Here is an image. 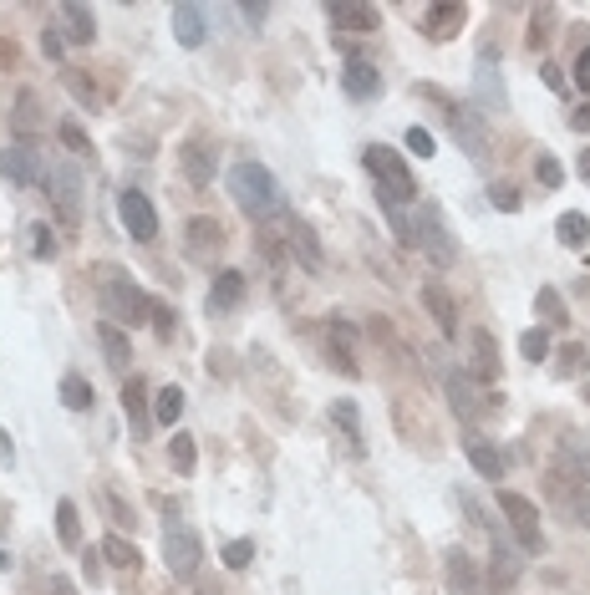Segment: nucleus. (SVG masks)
<instances>
[{
  "label": "nucleus",
  "mask_w": 590,
  "mask_h": 595,
  "mask_svg": "<svg viewBox=\"0 0 590 595\" xmlns=\"http://www.w3.org/2000/svg\"><path fill=\"white\" fill-rule=\"evenodd\" d=\"M387 219H392V229L402 234V245L423 249L438 270H448L453 259H458V245H453V234H448V224H443V214H438V204H423V199H418L412 214L387 209Z\"/></svg>",
  "instance_id": "obj_1"
},
{
  "label": "nucleus",
  "mask_w": 590,
  "mask_h": 595,
  "mask_svg": "<svg viewBox=\"0 0 590 595\" xmlns=\"http://www.w3.org/2000/svg\"><path fill=\"white\" fill-rule=\"evenodd\" d=\"M163 565H168V575H179V580H193L199 565H204V544H199V534H193L189 524H179V519L163 530Z\"/></svg>",
  "instance_id": "obj_8"
},
{
  "label": "nucleus",
  "mask_w": 590,
  "mask_h": 595,
  "mask_svg": "<svg viewBox=\"0 0 590 595\" xmlns=\"http://www.w3.org/2000/svg\"><path fill=\"white\" fill-rule=\"evenodd\" d=\"M62 142L72 148V153H92V142H87V132L77 128V122H62Z\"/></svg>",
  "instance_id": "obj_48"
},
{
  "label": "nucleus",
  "mask_w": 590,
  "mask_h": 595,
  "mask_svg": "<svg viewBox=\"0 0 590 595\" xmlns=\"http://www.w3.org/2000/svg\"><path fill=\"white\" fill-rule=\"evenodd\" d=\"M433 148H438V142H433V132H428V128H408V153L433 158Z\"/></svg>",
  "instance_id": "obj_46"
},
{
  "label": "nucleus",
  "mask_w": 590,
  "mask_h": 595,
  "mask_svg": "<svg viewBox=\"0 0 590 595\" xmlns=\"http://www.w3.org/2000/svg\"><path fill=\"white\" fill-rule=\"evenodd\" d=\"M474 351H478V376H499V351L488 331H474Z\"/></svg>",
  "instance_id": "obj_38"
},
{
  "label": "nucleus",
  "mask_w": 590,
  "mask_h": 595,
  "mask_svg": "<svg viewBox=\"0 0 590 595\" xmlns=\"http://www.w3.org/2000/svg\"><path fill=\"white\" fill-rule=\"evenodd\" d=\"M179 163H183V179L193 183V189H209V179H214V153H209L204 138H189L179 148Z\"/></svg>",
  "instance_id": "obj_19"
},
{
  "label": "nucleus",
  "mask_w": 590,
  "mask_h": 595,
  "mask_svg": "<svg viewBox=\"0 0 590 595\" xmlns=\"http://www.w3.org/2000/svg\"><path fill=\"white\" fill-rule=\"evenodd\" d=\"M41 52L52 56V62H62V52H66V36H62L56 26H46V31H41Z\"/></svg>",
  "instance_id": "obj_47"
},
{
  "label": "nucleus",
  "mask_w": 590,
  "mask_h": 595,
  "mask_svg": "<svg viewBox=\"0 0 590 595\" xmlns=\"http://www.w3.org/2000/svg\"><path fill=\"white\" fill-rule=\"evenodd\" d=\"M494 534V555H488V590H514L519 585V555L509 550V540H504V530H488Z\"/></svg>",
  "instance_id": "obj_15"
},
{
  "label": "nucleus",
  "mask_w": 590,
  "mask_h": 595,
  "mask_svg": "<svg viewBox=\"0 0 590 595\" xmlns=\"http://www.w3.org/2000/svg\"><path fill=\"white\" fill-rule=\"evenodd\" d=\"M52 595H77V585L66 580V575H52Z\"/></svg>",
  "instance_id": "obj_57"
},
{
  "label": "nucleus",
  "mask_w": 590,
  "mask_h": 595,
  "mask_svg": "<svg viewBox=\"0 0 590 595\" xmlns=\"http://www.w3.org/2000/svg\"><path fill=\"white\" fill-rule=\"evenodd\" d=\"M545 82H550V92H565V72L560 66H545Z\"/></svg>",
  "instance_id": "obj_56"
},
{
  "label": "nucleus",
  "mask_w": 590,
  "mask_h": 595,
  "mask_svg": "<svg viewBox=\"0 0 590 595\" xmlns=\"http://www.w3.org/2000/svg\"><path fill=\"white\" fill-rule=\"evenodd\" d=\"M244 290H250V285H244L240 270H219L214 290H209V311H234V306L244 300Z\"/></svg>",
  "instance_id": "obj_27"
},
{
  "label": "nucleus",
  "mask_w": 590,
  "mask_h": 595,
  "mask_svg": "<svg viewBox=\"0 0 590 595\" xmlns=\"http://www.w3.org/2000/svg\"><path fill=\"white\" fill-rule=\"evenodd\" d=\"M66 87L77 92L82 102H97V92H92V87H87V77H82V72H66Z\"/></svg>",
  "instance_id": "obj_50"
},
{
  "label": "nucleus",
  "mask_w": 590,
  "mask_h": 595,
  "mask_svg": "<svg viewBox=\"0 0 590 595\" xmlns=\"http://www.w3.org/2000/svg\"><path fill=\"white\" fill-rule=\"evenodd\" d=\"M474 97H478V112H504V107H509V92H504V77H499V62H494V52H478Z\"/></svg>",
  "instance_id": "obj_11"
},
{
  "label": "nucleus",
  "mask_w": 590,
  "mask_h": 595,
  "mask_svg": "<svg viewBox=\"0 0 590 595\" xmlns=\"http://www.w3.org/2000/svg\"><path fill=\"white\" fill-rule=\"evenodd\" d=\"M545 499L560 509L565 524H575V530H585V524H590V493H585V483H580V479H570V473L550 468V479H545Z\"/></svg>",
  "instance_id": "obj_9"
},
{
  "label": "nucleus",
  "mask_w": 590,
  "mask_h": 595,
  "mask_svg": "<svg viewBox=\"0 0 590 595\" xmlns=\"http://www.w3.org/2000/svg\"><path fill=\"white\" fill-rule=\"evenodd\" d=\"M117 219H123V229L133 234V239H158V209L153 199L143 194V189H123V199H117Z\"/></svg>",
  "instance_id": "obj_10"
},
{
  "label": "nucleus",
  "mask_w": 590,
  "mask_h": 595,
  "mask_svg": "<svg viewBox=\"0 0 590 595\" xmlns=\"http://www.w3.org/2000/svg\"><path fill=\"white\" fill-rule=\"evenodd\" d=\"M423 97H433V102H443L448 107V128H453V138H458V148L474 163H488V153H494V138H488V117L478 112V107H468V102H448L443 92H433V87H423Z\"/></svg>",
  "instance_id": "obj_5"
},
{
  "label": "nucleus",
  "mask_w": 590,
  "mask_h": 595,
  "mask_svg": "<svg viewBox=\"0 0 590 595\" xmlns=\"http://www.w3.org/2000/svg\"><path fill=\"white\" fill-rule=\"evenodd\" d=\"M11 128H15V138H21V142L31 148V138L41 132V102H36V92H21V97H15Z\"/></svg>",
  "instance_id": "obj_28"
},
{
  "label": "nucleus",
  "mask_w": 590,
  "mask_h": 595,
  "mask_svg": "<svg viewBox=\"0 0 590 595\" xmlns=\"http://www.w3.org/2000/svg\"><path fill=\"white\" fill-rule=\"evenodd\" d=\"M230 199L250 214V219H275V214H285V194L280 183L270 179L265 163H255V158H244V163H234L230 169Z\"/></svg>",
  "instance_id": "obj_2"
},
{
  "label": "nucleus",
  "mask_w": 590,
  "mask_h": 595,
  "mask_svg": "<svg viewBox=\"0 0 590 595\" xmlns=\"http://www.w3.org/2000/svg\"><path fill=\"white\" fill-rule=\"evenodd\" d=\"M62 402L72 407V413H87L92 402H97V392H92V382H87V376L66 372V376H62Z\"/></svg>",
  "instance_id": "obj_31"
},
{
  "label": "nucleus",
  "mask_w": 590,
  "mask_h": 595,
  "mask_svg": "<svg viewBox=\"0 0 590 595\" xmlns=\"http://www.w3.org/2000/svg\"><path fill=\"white\" fill-rule=\"evenodd\" d=\"M499 514L509 519V534L519 540V550H525V555H539V550H545V530H539V509L529 504L525 493L499 489Z\"/></svg>",
  "instance_id": "obj_7"
},
{
  "label": "nucleus",
  "mask_w": 590,
  "mask_h": 595,
  "mask_svg": "<svg viewBox=\"0 0 590 595\" xmlns=\"http://www.w3.org/2000/svg\"><path fill=\"white\" fill-rule=\"evenodd\" d=\"M488 199H494V209H504V214H514V209H519V189H514V183H494V189H488Z\"/></svg>",
  "instance_id": "obj_45"
},
{
  "label": "nucleus",
  "mask_w": 590,
  "mask_h": 595,
  "mask_svg": "<svg viewBox=\"0 0 590 595\" xmlns=\"http://www.w3.org/2000/svg\"><path fill=\"white\" fill-rule=\"evenodd\" d=\"M97 337H103V351H107V362H113V366H128V362H133V341L123 337L113 321L97 326Z\"/></svg>",
  "instance_id": "obj_32"
},
{
  "label": "nucleus",
  "mask_w": 590,
  "mask_h": 595,
  "mask_svg": "<svg viewBox=\"0 0 590 595\" xmlns=\"http://www.w3.org/2000/svg\"><path fill=\"white\" fill-rule=\"evenodd\" d=\"M463 454H468V463L478 468V479H488V483H499L504 468H509L499 448H494V443H484V438H468V443H463Z\"/></svg>",
  "instance_id": "obj_25"
},
{
  "label": "nucleus",
  "mask_w": 590,
  "mask_h": 595,
  "mask_svg": "<svg viewBox=\"0 0 590 595\" xmlns=\"http://www.w3.org/2000/svg\"><path fill=\"white\" fill-rule=\"evenodd\" d=\"M15 463V448H11V433L0 427V468H11Z\"/></svg>",
  "instance_id": "obj_54"
},
{
  "label": "nucleus",
  "mask_w": 590,
  "mask_h": 595,
  "mask_svg": "<svg viewBox=\"0 0 590 595\" xmlns=\"http://www.w3.org/2000/svg\"><path fill=\"white\" fill-rule=\"evenodd\" d=\"M550 31H555V5H545V11H535V21H529V46H535V52H539V46H550Z\"/></svg>",
  "instance_id": "obj_40"
},
{
  "label": "nucleus",
  "mask_w": 590,
  "mask_h": 595,
  "mask_svg": "<svg viewBox=\"0 0 590 595\" xmlns=\"http://www.w3.org/2000/svg\"><path fill=\"white\" fill-rule=\"evenodd\" d=\"M443 392H448V407L463 417V423H478V417H484L488 397L478 392V382L468 372H448V376H443Z\"/></svg>",
  "instance_id": "obj_13"
},
{
  "label": "nucleus",
  "mask_w": 590,
  "mask_h": 595,
  "mask_svg": "<svg viewBox=\"0 0 590 595\" xmlns=\"http://www.w3.org/2000/svg\"><path fill=\"white\" fill-rule=\"evenodd\" d=\"M519 356L539 366V362H545V356H550V337H545L539 326H535V331H525V337H519Z\"/></svg>",
  "instance_id": "obj_39"
},
{
  "label": "nucleus",
  "mask_w": 590,
  "mask_h": 595,
  "mask_svg": "<svg viewBox=\"0 0 590 595\" xmlns=\"http://www.w3.org/2000/svg\"><path fill=\"white\" fill-rule=\"evenodd\" d=\"M41 189H46V199L56 204V214H62L66 224L82 219V173L72 158H46V173H41Z\"/></svg>",
  "instance_id": "obj_6"
},
{
  "label": "nucleus",
  "mask_w": 590,
  "mask_h": 595,
  "mask_svg": "<svg viewBox=\"0 0 590 595\" xmlns=\"http://www.w3.org/2000/svg\"><path fill=\"white\" fill-rule=\"evenodd\" d=\"M443 580H448V595H488L484 580H478V565L468 560V550H448L443 555Z\"/></svg>",
  "instance_id": "obj_16"
},
{
  "label": "nucleus",
  "mask_w": 590,
  "mask_h": 595,
  "mask_svg": "<svg viewBox=\"0 0 590 595\" xmlns=\"http://www.w3.org/2000/svg\"><path fill=\"white\" fill-rule=\"evenodd\" d=\"M0 570H11V555H5V550H0Z\"/></svg>",
  "instance_id": "obj_59"
},
{
  "label": "nucleus",
  "mask_w": 590,
  "mask_h": 595,
  "mask_svg": "<svg viewBox=\"0 0 590 595\" xmlns=\"http://www.w3.org/2000/svg\"><path fill=\"white\" fill-rule=\"evenodd\" d=\"M570 128H575V132H590V102H585V107H575V117H570Z\"/></svg>",
  "instance_id": "obj_55"
},
{
  "label": "nucleus",
  "mask_w": 590,
  "mask_h": 595,
  "mask_svg": "<svg viewBox=\"0 0 590 595\" xmlns=\"http://www.w3.org/2000/svg\"><path fill=\"white\" fill-rule=\"evenodd\" d=\"M463 21H468V11H463L458 0H443V5H428V11H423V31H428V41H448V36H458Z\"/></svg>",
  "instance_id": "obj_20"
},
{
  "label": "nucleus",
  "mask_w": 590,
  "mask_h": 595,
  "mask_svg": "<svg viewBox=\"0 0 590 595\" xmlns=\"http://www.w3.org/2000/svg\"><path fill=\"white\" fill-rule=\"evenodd\" d=\"M361 163H367V173L377 179V199H382V209H402V204H418V179H412L408 158L398 153V148H387V142H372L367 153H361Z\"/></svg>",
  "instance_id": "obj_3"
},
{
  "label": "nucleus",
  "mask_w": 590,
  "mask_h": 595,
  "mask_svg": "<svg viewBox=\"0 0 590 595\" xmlns=\"http://www.w3.org/2000/svg\"><path fill=\"white\" fill-rule=\"evenodd\" d=\"M148 321H153V331H158V341H173V321H179V316L168 311L163 300H153V316H148Z\"/></svg>",
  "instance_id": "obj_44"
},
{
  "label": "nucleus",
  "mask_w": 590,
  "mask_h": 595,
  "mask_svg": "<svg viewBox=\"0 0 590 595\" xmlns=\"http://www.w3.org/2000/svg\"><path fill=\"white\" fill-rule=\"evenodd\" d=\"M341 87H347V97H357V102H372V97H382V72H377V62H367V56H347Z\"/></svg>",
  "instance_id": "obj_14"
},
{
  "label": "nucleus",
  "mask_w": 590,
  "mask_h": 595,
  "mask_svg": "<svg viewBox=\"0 0 590 595\" xmlns=\"http://www.w3.org/2000/svg\"><path fill=\"white\" fill-rule=\"evenodd\" d=\"M123 413H128L133 433H148V427H153V407H148V387H143V376L123 382Z\"/></svg>",
  "instance_id": "obj_26"
},
{
  "label": "nucleus",
  "mask_w": 590,
  "mask_h": 595,
  "mask_svg": "<svg viewBox=\"0 0 590 595\" xmlns=\"http://www.w3.org/2000/svg\"><path fill=\"white\" fill-rule=\"evenodd\" d=\"M199 595H214V590H199Z\"/></svg>",
  "instance_id": "obj_60"
},
{
  "label": "nucleus",
  "mask_w": 590,
  "mask_h": 595,
  "mask_svg": "<svg viewBox=\"0 0 590 595\" xmlns=\"http://www.w3.org/2000/svg\"><path fill=\"white\" fill-rule=\"evenodd\" d=\"M555 234H560V245H565V249H585L590 219L580 214V209H570V214H560V219H555Z\"/></svg>",
  "instance_id": "obj_30"
},
{
  "label": "nucleus",
  "mask_w": 590,
  "mask_h": 595,
  "mask_svg": "<svg viewBox=\"0 0 590 595\" xmlns=\"http://www.w3.org/2000/svg\"><path fill=\"white\" fill-rule=\"evenodd\" d=\"M326 15H331V26H341V31H377V5H351V0H336V5H326Z\"/></svg>",
  "instance_id": "obj_24"
},
{
  "label": "nucleus",
  "mask_w": 590,
  "mask_h": 595,
  "mask_svg": "<svg viewBox=\"0 0 590 595\" xmlns=\"http://www.w3.org/2000/svg\"><path fill=\"white\" fill-rule=\"evenodd\" d=\"M250 560H255V540H230L224 544V565L230 570H244Z\"/></svg>",
  "instance_id": "obj_42"
},
{
  "label": "nucleus",
  "mask_w": 590,
  "mask_h": 595,
  "mask_svg": "<svg viewBox=\"0 0 590 595\" xmlns=\"http://www.w3.org/2000/svg\"><path fill=\"white\" fill-rule=\"evenodd\" d=\"M56 21H62V36L72 41V46H92V41H97V15L87 11V5H77V0H66L62 11H56Z\"/></svg>",
  "instance_id": "obj_18"
},
{
  "label": "nucleus",
  "mask_w": 590,
  "mask_h": 595,
  "mask_svg": "<svg viewBox=\"0 0 590 595\" xmlns=\"http://www.w3.org/2000/svg\"><path fill=\"white\" fill-rule=\"evenodd\" d=\"M535 179L545 183V189H560V183H565L560 158H555V153H539V158H535Z\"/></svg>",
  "instance_id": "obj_41"
},
{
  "label": "nucleus",
  "mask_w": 590,
  "mask_h": 595,
  "mask_svg": "<svg viewBox=\"0 0 590 595\" xmlns=\"http://www.w3.org/2000/svg\"><path fill=\"white\" fill-rule=\"evenodd\" d=\"M56 534H62L66 550H77V544H82V519H77V504H72V499L56 504Z\"/></svg>",
  "instance_id": "obj_34"
},
{
  "label": "nucleus",
  "mask_w": 590,
  "mask_h": 595,
  "mask_svg": "<svg viewBox=\"0 0 590 595\" xmlns=\"http://www.w3.org/2000/svg\"><path fill=\"white\" fill-rule=\"evenodd\" d=\"M97 296H103V311L113 326H133V331H138V326L153 316V300L143 296L117 265H97Z\"/></svg>",
  "instance_id": "obj_4"
},
{
  "label": "nucleus",
  "mask_w": 590,
  "mask_h": 595,
  "mask_svg": "<svg viewBox=\"0 0 590 595\" xmlns=\"http://www.w3.org/2000/svg\"><path fill=\"white\" fill-rule=\"evenodd\" d=\"M423 306H428V316L438 321V331H443V337H458V306H453L448 285L428 280V285H423Z\"/></svg>",
  "instance_id": "obj_21"
},
{
  "label": "nucleus",
  "mask_w": 590,
  "mask_h": 595,
  "mask_svg": "<svg viewBox=\"0 0 590 595\" xmlns=\"http://www.w3.org/2000/svg\"><path fill=\"white\" fill-rule=\"evenodd\" d=\"M575 82L590 92V46H580V52H575Z\"/></svg>",
  "instance_id": "obj_51"
},
{
  "label": "nucleus",
  "mask_w": 590,
  "mask_h": 595,
  "mask_svg": "<svg viewBox=\"0 0 590 595\" xmlns=\"http://www.w3.org/2000/svg\"><path fill=\"white\" fill-rule=\"evenodd\" d=\"M183 407H189V402H183V387H163L153 397V423H163V427H173L183 417Z\"/></svg>",
  "instance_id": "obj_33"
},
{
  "label": "nucleus",
  "mask_w": 590,
  "mask_h": 595,
  "mask_svg": "<svg viewBox=\"0 0 590 595\" xmlns=\"http://www.w3.org/2000/svg\"><path fill=\"white\" fill-rule=\"evenodd\" d=\"M189 255L193 259H214L219 249H224V229H219V219H209V214H199V219H189Z\"/></svg>",
  "instance_id": "obj_22"
},
{
  "label": "nucleus",
  "mask_w": 590,
  "mask_h": 595,
  "mask_svg": "<svg viewBox=\"0 0 590 595\" xmlns=\"http://www.w3.org/2000/svg\"><path fill=\"white\" fill-rule=\"evenodd\" d=\"M168 21H173V36H179V46H189V52H193V46H204V36H209V11H204V5L179 0Z\"/></svg>",
  "instance_id": "obj_17"
},
{
  "label": "nucleus",
  "mask_w": 590,
  "mask_h": 595,
  "mask_svg": "<svg viewBox=\"0 0 590 595\" xmlns=\"http://www.w3.org/2000/svg\"><path fill=\"white\" fill-rule=\"evenodd\" d=\"M168 458H173V468H179L183 479H189L193 463H199V454H193V438H189V433H173V443H168Z\"/></svg>",
  "instance_id": "obj_37"
},
{
  "label": "nucleus",
  "mask_w": 590,
  "mask_h": 595,
  "mask_svg": "<svg viewBox=\"0 0 590 595\" xmlns=\"http://www.w3.org/2000/svg\"><path fill=\"white\" fill-rule=\"evenodd\" d=\"M265 15H270V5H240V21H244V26H265Z\"/></svg>",
  "instance_id": "obj_52"
},
{
  "label": "nucleus",
  "mask_w": 590,
  "mask_h": 595,
  "mask_svg": "<svg viewBox=\"0 0 590 595\" xmlns=\"http://www.w3.org/2000/svg\"><path fill=\"white\" fill-rule=\"evenodd\" d=\"M103 555L113 560V565H123V570H138V565H143V555L133 550L128 540H123V534H107V540H103Z\"/></svg>",
  "instance_id": "obj_36"
},
{
  "label": "nucleus",
  "mask_w": 590,
  "mask_h": 595,
  "mask_svg": "<svg viewBox=\"0 0 590 595\" xmlns=\"http://www.w3.org/2000/svg\"><path fill=\"white\" fill-rule=\"evenodd\" d=\"M107 509H113V519H117V524H123V530H128V524H133L128 504H123V499H117V493H107Z\"/></svg>",
  "instance_id": "obj_53"
},
{
  "label": "nucleus",
  "mask_w": 590,
  "mask_h": 595,
  "mask_svg": "<svg viewBox=\"0 0 590 595\" xmlns=\"http://www.w3.org/2000/svg\"><path fill=\"white\" fill-rule=\"evenodd\" d=\"M31 255H36V259H52L56 255V239H52L46 224H31Z\"/></svg>",
  "instance_id": "obj_43"
},
{
  "label": "nucleus",
  "mask_w": 590,
  "mask_h": 595,
  "mask_svg": "<svg viewBox=\"0 0 590 595\" xmlns=\"http://www.w3.org/2000/svg\"><path fill=\"white\" fill-rule=\"evenodd\" d=\"M285 239H290V255H300L306 270H321V265H326L321 245H316V229H310L306 219H285Z\"/></svg>",
  "instance_id": "obj_23"
},
{
  "label": "nucleus",
  "mask_w": 590,
  "mask_h": 595,
  "mask_svg": "<svg viewBox=\"0 0 590 595\" xmlns=\"http://www.w3.org/2000/svg\"><path fill=\"white\" fill-rule=\"evenodd\" d=\"M575 366H585V351H580V346H565V351H560V376H570Z\"/></svg>",
  "instance_id": "obj_49"
},
{
  "label": "nucleus",
  "mask_w": 590,
  "mask_h": 595,
  "mask_svg": "<svg viewBox=\"0 0 590 595\" xmlns=\"http://www.w3.org/2000/svg\"><path fill=\"white\" fill-rule=\"evenodd\" d=\"M585 397H590V392H585Z\"/></svg>",
  "instance_id": "obj_61"
},
{
  "label": "nucleus",
  "mask_w": 590,
  "mask_h": 595,
  "mask_svg": "<svg viewBox=\"0 0 590 595\" xmlns=\"http://www.w3.org/2000/svg\"><path fill=\"white\" fill-rule=\"evenodd\" d=\"M580 179L590 183V148H585V153H580Z\"/></svg>",
  "instance_id": "obj_58"
},
{
  "label": "nucleus",
  "mask_w": 590,
  "mask_h": 595,
  "mask_svg": "<svg viewBox=\"0 0 590 595\" xmlns=\"http://www.w3.org/2000/svg\"><path fill=\"white\" fill-rule=\"evenodd\" d=\"M535 311L545 316L550 326H570V311H565V300H560V290H555V285H545V290L535 296Z\"/></svg>",
  "instance_id": "obj_35"
},
{
  "label": "nucleus",
  "mask_w": 590,
  "mask_h": 595,
  "mask_svg": "<svg viewBox=\"0 0 590 595\" xmlns=\"http://www.w3.org/2000/svg\"><path fill=\"white\" fill-rule=\"evenodd\" d=\"M41 173H46V158H41L36 148H26V142H11V148L0 153V179H11L15 189L41 183Z\"/></svg>",
  "instance_id": "obj_12"
},
{
  "label": "nucleus",
  "mask_w": 590,
  "mask_h": 595,
  "mask_svg": "<svg viewBox=\"0 0 590 595\" xmlns=\"http://www.w3.org/2000/svg\"><path fill=\"white\" fill-rule=\"evenodd\" d=\"M331 423L341 427L351 454H367V438H361V417H357V402H331Z\"/></svg>",
  "instance_id": "obj_29"
}]
</instances>
